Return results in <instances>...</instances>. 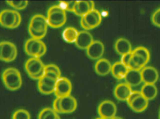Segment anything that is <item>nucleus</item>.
I'll list each match as a JSON object with an SVG mask.
<instances>
[{
  "instance_id": "1",
  "label": "nucleus",
  "mask_w": 160,
  "mask_h": 119,
  "mask_svg": "<svg viewBox=\"0 0 160 119\" xmlns=\"http://www.w3.org/2000/svg\"><path fill=\"white\" fill-rule=\"evenodd\" d=\"M48 26L47 17L43 15L37 14L31 18L28 31L32 38L41 40L47 34Z\"/></svg>"
},
{
  "instance_id": "2",
  "label": "nucleus",
  "mask_w": 160,
  "mask_h": 119,
  "mask_svg": "<svg viewBox=\"0 0 160 119\" xmlns=\"http://www.w3.org/2000/svg\"><path fill=\"white\" fill-rule=\"evenodd\" d=\"M2 77L5 86L9 90H18L22 85L21 75L17 68L10 67L5 69Z\"/></svg>"
},
{
  "instance_id": "3",
  "label": "nucleus",
  "mask_w": 160,
  "mask_h": 119,
  "mask_svg": "<svg viewBox=\"0 0 160 119\" xmlns=\"http://www.w3.org/2000/svg\"><path fill=\"white\" fill-rule=\"evenodd\" d=\"M47 19L48 25L52 28H61L66 22V12L58 5L52 6L48 10Z\"/></svg>"
},
{
  "instance_id": "4",
  "label": "nucleus",
  "mask_w": 160,
  "mask_h": 119,
  "mask_svg": "<svg viewBox=\"0 0 160 119\" xmlns=\"http://www.w3.org/2000/svg\"><path fill=\"white\" fill-rule=\"evenodd\" d=\"M45 65L40 58L31 57L25 64V69L29 76L33 80L40 79L45 74Z\"/></svg>"
},
{
  "instance_id": "5",
  "label": "nucleus",
  "mask_w": 160,
  "mask_h": 119,
  "mask_svg": "<svg viewBox=\"0 0 160 119\" xmlns=\"http://www.w3.org/2000/svg\"><path fill=\"white\" fill-rule=\"evenodd\" d=\"M18 55L17 47L13 43L8 41L0 43V60L9 62L14 61Z\"/></svg>"
},
{
  "instance_id": "6",
  "label": "nucleus",
  "mask_w": 160,
  "mask_h": 119,
  "mask_svg": "<svg viewBox=\"0 0 160 119\" xmlns=\"http://www.w3.org/2000/svg\"><path fill=\"white\" fill-rule=\"evenodd\" d=\"M117 108L115 103L111 100H105L100 103L98 107V113L100 117L104 119H112L116 116Z\"/></svg>"
},
{
  "instance_id": "7",
  "label": "nucleus",
  "mask_w": 160,
  "mask_h": 119,
  "mask_svg": "<svg viewBox=\"0 0 160 119\" xmlns=\"http://www.w3.org/2000/svg\"><path fill=\"white\" fill-rule=\"evenodd\" d=\"M72 90V85L70 80L67 78L61 77L56 81L54 93L56 97L62 98L70 95Z\"/></svg>"
},
{
  "instance_id": "8",
  "label": "nucleus",
  "mask_w": 160,
  "mask_h": 119,
  "mask_svg": "<svg viewBox=\"0 0 160 119\" xmlns=\"http://www.w3.org/2000/svg\"><path fill=\"white\" fill-rule=\"evenodd\" d=\"M38 80V87L41 93L46 95L54 93L57 79L44 75Z\"/></svg>"
},
{
  "instance_id": "9",
  "label": "nucleus",
  "mask_w": 160,
  "mask_h": 119,
  "mask_svg": "<svg viewBox=\"0 0 160 119\" xmlns=\"http://www.w3.org/2000/svg\"><path fill=\"white\" fill-rule=\"evenodd\" d=\"M17 11L4 9L0 12V25L8 29H14L17 18Z\"/></svg>"
},
{
  "instance_id": "10",
  "label": "nucleus",
  "mask_w": 160,
  "mask_h": 119,
  "mask_svg": "<svg viewBox=\"0 0 160 119\" xmlns=\"http://www.w3.org/2000/svg\"><path fill=\"white\" fill-rule=\"evenodd\" d=\"M44 43L41 40L30 38L25 42L24 50L27 55L32 57L38 58V55Z\"/></svg>"
},
{
  "instance_id": "11",
  "label": "nucleus",
  "mask_w": 160,
  "mask_h": 119,
  "mask_svg": "<svg viewBox=\"0 0 160 119\" xmlns=\"http://www.w3.org/2000/svg\"><path fill=\"white\" fill-rule=\"evenodd\" d=\"M78 102L74 96L70 95L60 98L61 114H70L77 109Z\"/></svg>"
},
{
  "instance_id": "12",
  "label": "nucleus",
  "mask_w": 160,
  "mask_h": 119,
  "mask_svg": "<svg viewBox=\"0 0 160 119\" xmlns=\"http://www.w3.org/2000/svg\"><path fill=\"white\" fill-rule=\"evenodd\" d=\"M104 52V46L101 41H93L91 45L86 49L87 55L92 60L101 59Z\"/></svg>"
},
{
  "instance_id": "13",
  "label": "nucleus",
  "mask_w": 160,
  "mask_h": 119,
  "mask_svg": "<svg viewBox=\"0 0 160 119\" xmlns=\"http://www.w3.org/2000/svg\"><path fill=\"white\" fill-rule=\"evenodd\" d=\"M141 71L142 82L145 84H153L158 81L159 73L155 67L152 66H145Z\"/></svg>"
},
{
  "instance_id": "14",
  "label": "nucleus",
  "mask_w": 160,
  "mask_h": 119,
  "mask_svg": "<svg viewBox=\"0 0 160 119\" xmlns=\"http://www.w3.org/2000/svg\"><path fill=\"white\" fill-rule=\"evenodd\" d=\"M132 92V87L125 82L119 83L116 86L114 94L116 98L119 101L127 102Z\"/></svg>"
},
{
  "instance_id": "15",
  "label": "nucleus",
  "mask_w": 160,
  "mask_h": 119,
  "mask_svg": "<svg viewBox=\"0 0 160 119\" xmlns=\"http://www.w3.org/2000/svg\"><path fill=\"white\" fill-rule=\"evenodd\" d=\"M95 9V3L92 1H77L73 12L79 16H83L88 12Z\"/></svg>"
},
{
  "instance_id": "16",
  "label": "nucleus",
  "mask_w": 160,
  "mask_h": 119,
  "mask_svg": "<svg viewBox=\"0 0 160 119\" xmlns=\"http://www.w3.org/2000/svg\"><path fill=\"white\" fill-rule=\"evenodd\" d=\"M94 41L92 34L87 31L79 32L78 38L75 42L76 46L81 49L86 50Z\"/></svg>"
},
{
  "instance_id": "17",
  "label": "nucleus",
  "mask_w": 160,
  "mask_h": 119,
  "mask_svg": "<svg viewBox=\"0 0 160 119\" xmlns=\"http://www.w3.org/2000/svg\"><path fill=\"white\" fill-rule=\"evenodd\" d=\"M83 17L90 30L98 27L102 21L101 15L98 10L96 9L89 11Z\"/></svg>"
},
{
  "instance_id": "18",
  "label": "nucleus",
  "mask_w": 160,
  "mask_h": 119,
  "mask_svg": "<svg viewBox=\"0 0 160 119\" xmlns=\"http://www.w3.org/2000/svg\"><path fill=\"white\" fill-rule=\"evenodd\" d=\"M141 70L129 69L124 78L126 83L131 87L140 85L142 82Z\"/></svg>"
},
{
  "instance_id": "19",
  "label": "nucleus",
  "mask_w": 160,
  "mask_h": 119,
  "mask_svg": "<svg viewBox=\"0 0 160 119\" xmlns=\"http://www.w3.org/2000/svg\"><path fill=\"white\" fill-rule=\"evenodd\" d=\"M115 49L118 54L122 56L132 52V47L128 39L120 38L117 40L115 43Z\"/></svg>"
},
{
  "instance_id": "20",
  "label": "nucleus",
  "mask_w": 160,
  "mask_h": 119,
  "mask_svg": "<svg viewBox=\"0 0 160 119\" xmlns=\"http://www.w3.org/2000/svg\"><path fill=\"white\" fill-rule=\"evenodd\" d=\"M112 67V65L109 60L101 58L98 60L95 64V72L99 76H105L111 72Z\"/></svg>"
},
{
  "instance_id": "21",
  "label": "nucleus",
  "mask_w": 160,
  "mask_h": 119,
  "mask_svg": "<svg viewBox=\"0 0 160 119\" xmlns=\"http://www.w3.org/2000/svg\"><path fill=\"white\" fill-rule=\"evenodd\" d=\"M148 103L149 101L141 94L134 99L128 105L134 112L141 113L147 108Z\"/></svg>"
},
{
  "instance_id": "22",
  "label": "nucleus",
  "mask_w": 160,
  "mask_h": 119,
  "mask_svg": "<svg viewBox=\"0 0 160 119\" xmlns=\"http://www.w3.org/2000/svg\"><path fill=\"white\" fill-rule=\"evenodd\" d=\"M129 70V69L121 62H116L112 65L111 73L116 79L122 80L125 78Z\"/></svg>"
},
{
  "instance_id": "23",
  "label": "nucleus",
  "mask_w": 160,
  "mask_h": 119,
  "mask_svg": "<svg viewBox=\"0 0 160 119\" xmlns=\"http://www.w3.org/2000/svg\"><path fill=\"white\" fill-rule=\"evenodd\" d=\"M140 92L142 95L149 101L157 97L158 89L155 84H144L142 87Z\"/></svg>"
},
{
  "instance_id": "24",
  "label": "nucleus",
  "mask_w": 160,
  "mask_h": 119,
  "mask_svg": "<svg viewBox=\"0 0 160 119\" xmlns=\"http://www.w3.org/2000/svg\"><path fill=\"white\" fill-rule=\"evenodd\" d=\"M78 33L79 32L77 29L73 27H68L65 29L63 32V38L67 43H75L78 38Z\"/></svg>"
},
{
  "instance_id": "25",
  "label": "nucleus",
  "mask_w": 160,
  "mask_h": 119,
  "mask_svg": "<svg viewBox=\"0 0 160 119\" xmlns=\"http://www.w3.org/2000/svg\"><path fill=\"white\" fill-rule=\"evenodd\" d=\"M59 117L58 113L52 108H46L39 112L38 119H57Z\"/></svg>"
},
{
  "instance_id": "26",
  "label": "nucleus",
  "mask_w": 160,
  "mask_h": 119,
  "mask_svg": "<svg viewBox=\"0 0 160 119\" xmlns=\"http://www.w3.org/2000/svg\"><path fill=\"white\" fill-rule=\"evenodd\" d=\"M8 4L17 10L25 9L28 5V1H6Z\"/></svg>"
},
{
  "instance_id": "27",
  "label": "nucleus",
  "mask_w": 160,
  "mask_h": 119,
  "mask_svg": "<svg viewBox=\"0 0 160 119\" xmlns=\"http://www.w3.org/2000/svg\"><path fill=\"white\" fill-rule=\"evenodd\" d=\"M12 119H31V115L25 109H18L13 114Z\"/></svg>"
},
{
  "instance_id": "28",
  "label": "nucleus",
  "mask_w": 160,
  "mask_h": 119,
  "mask_svg": "<svg viewBox=\"0 0 160 119\" xmlns=\"http://www.w3.org/2000/svg\"><path fill=\"white\" fill-rule=\"evenodd\" d=\"M132 52L134 54L144 57L148 61H149L150 60V55L149 51L144 47L140 46L136 48L133 51H132Z\"/></svg>"
},
{
  "instance_id": "29",
  "label": "nucleus",
  "mask_w": 160,
  "mask_h": 119,
  "mask_svg": "<svg viewBox=\"0 0 160 119\" xmlns=\"http://www.w3.org/2000/svg\"><path fill=\"white\" fill-rule=\"evenodd\" d=\"M45 72H53L61 77V71L60 68L57 65L53 64L45 65Z\"/></svg>"
},
{
  "instance_id": "30",
  "label": "nucleus",
  "mask_w": 160,
  "mask_h": 119,
  "mask_svg": "<svg viewBox=\"0 0 160 119\" xmlns=\"http://www.w3.org/2000/svg\"><path fill=\"white\" fill-rule=\"evenodd\" d=\"M151 20L154 25L160 28V7L157 9L153 13Z\"/></svg>"
},
{
  "instance_id": "31",
  "label": "nucleus",
  "mask_w": 160,
  "mask_h": 119,
  "mask_svg": "<svg viewBox=\"0 0 160 119\" xmlns=\"http://www.w3.org/2000/svg\"><path fill=\"white\" fill-rule=\"evenodd\" d=\"M132 57V52L123 55L121 57V62L128 68V65Z\"/></svg>"
},
{
  "instance_id": "32",
  "label": "nucleus",
  "mask_w": 160,
  "mask_h": 119,
  "mask_svg": "<svg viewBox=\"0 0 160 119\" xmlns=\"http://www.w3.org/2000/svg\"><path fill=\"white\" fill-rule=\"evenodd\" d=\"M52 109L59 114H61V108H60V98L56 97L53 101V108Z\"/></svg>"
},
{
  "instance_id": "33",
  "label": "nucleus",
  "mask_w": 160,
  "mask_h": 119,
  "mask_svg": "<svg viewBox=\"0 0 160 119\" xmlns=\"http://www.w3.org/2000/svg\"><path fill=\"white\" fill-rule=\"evenodd\" d=\"M141 94H141V92L139 91H132V93L131 94L129 97H128V100H127V103L128 104V105H129L134 99H135V98L138 97V96L141 95Z\"/></svg>"
},
{
  "instance_id": "34",
  "label": "nucleus",
  "mask_w": 160,
  "mask_h": 119,
  "mask_svg": "<svg viewBox=\"0 0 160 119\" xmlns=\"http://www.w3.org/2000/svg\"><path fill=\"white\" fill-rule=\"evenodd\" d=\"M67 11L73 12L75 8L77 1H67Z\"/></svg>"
},
{
  "instance_id": "35",
  "label": "nucleus",
  "mask_w": 160,
  "mask_h": 119,
  "mask_svg": "<svg viewBox=\"0 0 160 119\" xmlns=\"http://www.w3.org/2000/svg\"><path fill=\"white\" fill-rule=\"evenodd\" d=\"M22 17L20 14L17 11V18H16V23H15V27L14 29L18 28L21 23Z\"/></svg>"
},
{
  "instance_id": "36",
  "label": "nucleus",
  "mask_w": 160,
  "mask_h": 119,
  "mask_svg": "<svg viewBox=\"0 0 160 119\" xmlns=\"http://www.w3.org/2000/svg\"><path fill=\"white\" fill-rule=\"evenodd\" d=\"M80 23H81V26L83 29L85 30H90V28L88 27V24H87L86 22L85 21L83 17H81V20H80Z\"/></svg>"
},
{
  "instance_id": "37",
  "label": "nucleus",
  "mask_w": 160,
  "mask_h": 119,
  "mask_svg": "<svg viewBox=\"0 0 160 119\" xmlns=\"http://www.w3.org/2000/svg\"><path fill=\"white\" fill-rule=\"evenodd\" d=\"M112 119H124L120 117H116V116L115 117H114Z\"/></svg>"
},
{
  "instance_id": "38",
  "label": "nucleus",
  "mask_w": 160,
  "mask_h": 119,
  "mask_svg": "<svg viewBox=\"0 0 160 119\" xmlns=\"http://www.w3.org/2000/svg\"><path fill=\"white\" fill-rule=\"evenodd\" d=\"M96 119H104L100 117H99L97 118H96Z\"/></svg>"
},
{
  "instance_id": "39",
  "label": "nucleus",
  "mask_w": 160,
  "mask_h": 119,
  "mask_svg": "<svg viewBox=\"0 0 160 119\" xmlns=\"http://www.w3.org/2000/svg\"><path fill=\"white\" fill-rule=\"evenodd\" d=\"M57 119H61V117H60V116H59V117H58V118Z\"/></svg>"
},
{
  "instance_id": "40",
  "label": "nucleus",
  "mask_w": 160,
  "mask_h": 119,
  "mask_svg": "<svg viewBox=\"0 0 160 119\" xmlns=\"http://www.w3.org/2000/svg\"><path fill=\"white\" fill-rule=\"evenodd\" d=\"M159 119H160V110L159 112Z\"/></svg>"
}]
</instances>
